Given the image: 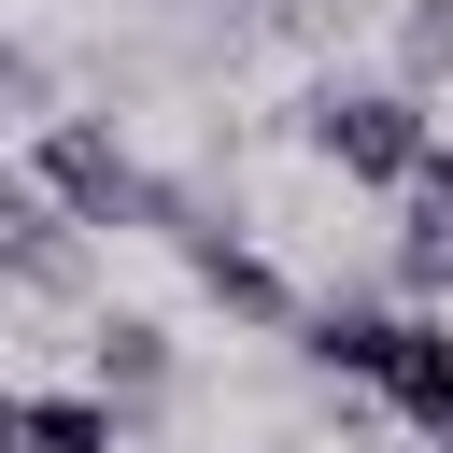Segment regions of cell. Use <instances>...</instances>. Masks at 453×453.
Segmentation results:
<instances>
[{
  "instance_id": "1",
  "label": "cell",
  "mask_w": 453,
  "mask_h": 453,
  "mask_svg": "<svg viewBox=\"0 0 453 453\" xmlns=\"http://www.w3.org/2000/svg\"><path fill=\"white\" fill-rule=\"evenodd\" d=\"M297 354H311L326 382L382 396L396 425H439V411H453V326H439V311H396V297H326V311H297Z\"/></svg>"
},
{
  "instance_id": "2",
  "label": "cell",
  "mask_w": 453,
  "mask_h": 453,
  "mask_svg": "<svg viewBox=\"0 0 453 453\" xmlns=\"http://www.w3.org/2000/svg\"><path fill=\"white\" fill-rule=\"evenodd\" d=\"M28 184H42L71 226H156V241H170V226L198 212L184 184H156V170L127 156L113 113H57V127H28Z\"/></svg>"
},
{
  "instance_id": "3",
  "label": "cell",
  "mask_w": 453,
  "mask_h": 453,
  "mask_svg": "<svg viewBox=\"0 0 453 453\" xmlns=\"http://www.w3.org/2000/svg\"><path fill=\"white\" fill-rule=\"evenodd\" d=\"M297 142H311L340 184H411L439 127H425L411 85H311V99H297Z\"/></svg>"
},
{
  "instance_id": "4",
  "label": "cell",
  "mask_w": 453,
  "mask_h": 453,
  "mask_svg": "<svg viewBox=\"0 0 453 453\" xmlns=\"http://www.w3.org/2000/svg\"><path fill=\"white\" fill-rule=\"evenodd\" d=\"M0 297H85V226L28 170H0Z\"/></svg>"
},
{
  "instance_id": "5",
  "label": "cell",
  "mask_w": 453,
  "mask_h": 453,
  "mask_svg": "<svg viewBox=\"0 0 453 453\" xmlns=\"http://www.w3.org/2000/svg\"><path fill=\"white\" fill-rule=\"evenodd\" d=\"M170 241H184V269H198V297H212V311H241V326H297V283H283L226 212H184Z\"/></svg>"
},
{
  "instance_id": "6",
  "label": "cell",
  "mask_w": 453,
  "mask_h": 453,
  "mask_svg": "<svg viewBox=\"0 0 453 453\" xmlns=\"http://www.w3.org/2000/svg\"><path fill=\"white\" fill-rule=\"evenodd\" d=\"M85 382H99V396L127 411V439H142V425L170 411V326H156V311H99V326H85Z\"/></svg>"
},
{
  "instance_id": "7",
  "label": "cell",
  "mask_w": 453,
  "mask_h": 453,
  "mask_svg": "<svg viewBox=\"0 0 453 453\" xmlns=\"http://www.w3.org/2000/svg\"><path fill=\"white\" fill-rule=\"evenodd\" d=\"M0 453H142L127 411L85 382V396H42V382H0Z\"/></svg>"
},
{
  "instance_id": "8",
  "label": "cell",
  "mask_w": 453,
  "mask_h": 453,
  "mask_svg": "<svg viewBox=\"0 0 453 453\" xmlns=\"http://www.w3.org/2000/svg\"><path fill=\"white\" fill-rule=\"evenodd\" d=\"M396 283L453 297V142H425V170L396 184Z\"/></svg>"
},
{
  "instance_id": "9",
  "label": "cell",
  "mask_w": 453,
  "mask_h": 453,
  "mask_svg": "<svg viewBox=\"0 0 453 453\" xmlns=\"http://www.w3.org/2000/svg\"><path fill=\"white\" fill-rule=\"evenodd\" d=\"M28 127H57V71H42V42L0 28V142H28Z\"/></svg>"
},
{
  "instance_id": "10",
  "label": "cell",
  "mask_w": 453,
  "mask_h": 453,
  "mask_svg": "<svg viewBox=\"0 0 453 453\" xmlns=\"http://www.w3.org/2000/svg\"><path fill=\"white\" fill-rule=\"evenodd\" d=\"M439 71H453V0H411V14H396V85L425 99Z\"/></svg>"
}]
</instances>
